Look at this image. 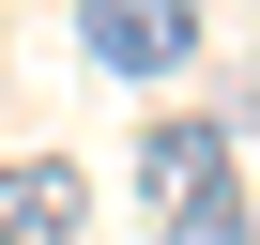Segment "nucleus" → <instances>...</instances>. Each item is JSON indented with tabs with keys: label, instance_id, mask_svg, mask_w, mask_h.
Masks as SVG:
<instances>
[{
	"label": "nucleus",
	"instance_id": "f257e3e1",
	"mask_svg": "<svg viewBox=\"0 0 260 245\" xmlns=\"http://www.w3.org/2000/svg\"><path fill=\"white\" fill-rule=\"evenodd\" d=\"M138 184H153V230H245L230 122H153V138H138Z\"/></svg>",
	"mask_w": 260,
	"mask_h": 245
},
{
	"label": "nucleus",
	"instance_id": "7ed1b4c3",
	"mask_svg": "<svg viewBox=\"0 0 260 245\" xmlns=\"http://www.w3.org/2000/svg\"><path fill=\"white\" fill-rule=\"evenodd\" d=\"M77 215H92L77 154H16L0 169V245H77Z\"/></svg>",
	"mask_w": 260,
	"mask_h": 245
},
{
	"label": "nucleus",
	"instance_id": "f03ea898",
	"mask_svg": "<svg viewBox=\"0 0 260 245\" xmlns=\"http://www.w3.org/2000/svg\"><path fill=\"white\" fill-rule=\"evenodd\" d=\"M77 62H107V77H184L199 62V0H77Z\"/></svg>",
	"mask_w": 260,
	"mask_h": 245
},
{
	"label": "nucleus",
	"instance_id": "20e7f679",
	"mask_svg": "<svg viewBox=\"0 0 260 245\" xmlns=\"http://www.w3.org/2000/svg\"><path fill=\"white\" fill-rule=\"evenodd\" d=\"M169 245H260V230H169Z\"/></svg>",
	"mask_w": 260,
	"mask_h": 245
}]
</instances>
